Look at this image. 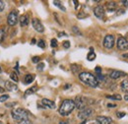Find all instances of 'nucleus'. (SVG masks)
Returning a JSON list of instances; mask_svg holds the SVG:
<instances>
[{"instance_id":"nucleus-6","label":"nucleus","mask_w":128,"mask_h":124,"mask_svg":"<svg viewBox=\"0 0 128 124\" xmlns=\"http://www.w3.org/2000/svg\"><path fill=\"white\" fill-rule=\"evenodd\" d=\"M93 111H94V110H93L92 108H86L82 109L80 112H79L78 117H79L80 119H83V120H87V118H88L89 116H91V115H92Z\"/></svg>"},{"instance_id":"nucleus-38","label":"nucleus","mask_w":128,"mask_h":124,"mask_svg":"<svg viewBox=\"0 0 128 124\" xmlns=\"http://www.w3.org/2000/svg\"><path fill=\"white\" fill-rule=\"evenodd\" d=\"M118 11H119V12L117 13V15H120V14H123V13H124V11H123V10H121V9H120V10H118Z\"/></svg>"},{"instance_id":"nucleus-47","label":"nucleus","mask_w":128,"mask_h":124,"mask_svg":"<svg viewBox=\"0 0 128 124\" xmlns=\"http://www.w3.org/2000/svg\"></svg>"},{"instance_id":"nucleus-2","label":"nucleus","mask_w":128,"mask_h":124,"mask_svg":"<svg viewBox=\"0 0 128 124\" xmlns=\"http://www.w3.org/2000/svg\"><path fill=\"white\" fill-rule=\"evenodd\" d=\"M74 108H75L74 100H65L62 102V104H61V106L59 108V113L62 116H66V115L70 114Z\"/></svg>"},{"instance_id":"nucleus-43","label":"nucleus","mask_w":128,"mask_h":124,"mask_svg":"<svg viewBox=\"0 0 128 124\" xmlns=\"http://www.w3.org/2000/svg\"><path fill=\"white\" fill-rule=\"evenodd\" d=\"M124 100H128V94H125V96H124Z\"/></svg>"},{"instance_id":"nucleus-16","label":"nucleus","mask_w":128,"mask_h":124,"mask_svg":"<svg viewBox=\"0 0 128 124\" xmlns=\"http://www.w3.org/2000/svg\"><path fill=\"white\" fill-rule=\"evenodd\" d=\"M106 8H108V11H114L115 8H116V3L113 2V1L108 2V3H106Z\"/></svg>"},{"instance_id":"nucleus-7","label":"nucleus","mask_w":128,"mask_h":124,"mask_svg":"<svg viewBox=\"0 0 128 124\" xmlns=\"http://www.w3.org/2000/svg\"><path fill=\"white\" fill-rule=\"evenodd\" d=\"M74 104H75V108H77L78 109H84L86 104H87V102H86V98H82V96H77L74 100Z\"/></svg>"},{"instance_id":"nucleus-30","label":"nucleus","mask_w":128,"mask_h":124,"mask_svg":"<svg viewBox=\"0 0 128 124\" xmlns=\"http://www.w3.org/2000/svg\"><path fill=\"white\" fill-rule=\"evenodd\" d=\"M63 47L64 48H69L70 47V42H68V40L63 42Z\"/></svg>"},{"instance_id":"nucleus-15","label":"nucleus","mask_w":128,"mask_h":124,"mask_svg":"<svg viewBox=\"0 0 128 124\" xmlns=\"http://www.w3.org/2000/svg\"><path fill=\"white\" fill-rule=\"evenodd\" d=\"M6 89L8 91H17L18 87H17V85L13 84L12 82H6Z\"/></svg>"},{"instance_id":"nucleus-42","label":"nucleus","mask_w":128,"mask_h":124,"mask_svg":"<svg viewBox=\"0 0 128 124\" xmlns=\"http://www.w3.org/2000/svg\"><path fill=\"white\" fill-rule=\"evenodd\" d=\"M122 56H123L124 58H128V53H126V54H123Z\"/></svg>"},{"instance_id":"nucleus-33","label":"nucleus","mask_w":128,"mask_h":124,"mask_svg":"<svg viewBox=\"0 0 128 124\" xmlns=\"http://www.w3.org/2000/svg\"><path fill=\"white\" fill-rule=\"evenodd\" d=\"M32 62L34 63H38V62H40V58L38 57V56H34V57H32Z\"/></svg>"},{"instance_id":"nucleus-37","label":"nucleus","mask_w":128,"mask_h":124,"mask_svg":"<svg viewBox=\"0 0 128 124\" xmlns=\"http://www.w3.org/2000/svg\"><path fill=\"white\" fill-rule=\"evenodd\" d=\"M121 3H122L124 6H128V0H127V1H122Z\"/></svg>"},{"instance_id":"nucleus-26","label":"nucleus","mask_w":128,"mask_h":124,"mask_svg":"<svg viewBox=\"0 0 128 124\" xmlns=\"http://www.w3.org/2000/svg\"><path fill=\"white\" fill-rule=\"evenodd\" d=\"M53 3H54V5H56V6H58V7H59V8H60V9H61L62 11H65V8H64L63 6H62V5L60 4V2H58V1H54Z\"/></svg>"},{"instance_id":"nucleus-21","label":"nucleus","mask_w":128,"mask_h":124,"mask_svg":"<svg viewBox=\"0 0 128 124\" xmlns=\"http://www.w3.org/2000/svg\"><path fill=\"white\" fill-rule=\"evenodd\" d=\"M110 100H121V96L119 94H115V96H106Z\"/></svg>"},{"instance_id":"nucleus-1","label":"nucleus","mask_w":128,"mask_h":124,"mask_svg":"<svg viewBox=\"0 0 128 124\" xmlns=\"http://www.w3.org/2000/svg\"><path fill=\"white\" fill-rule=\"evenodd\" d=\"M79 78L80 80L86 84L87 86H90V87H93V88H96V86L98 85V81L93 74L89 73V72H82L79 74Z\"/></svg>"},{"instance_id":"nucleus-46","label":"nucleus","mask_w":128,"mask_h":124,"mask_svg":"<svg viewBox=\"0 0 128 124\" xmlns=\"http://www.w3.org/2000/svg\"><path fill=\"white\" fill-rule=\"evenodd\" d=\"M0 73H1V67H0Z\"/></svg>"},{"instance_id":"nucleus-32","label":"nucleus","mask_w":128,"mask_h":124,"mask_svg":"<svg viewBox=\"0 0 128 124\" xmlns=\"http://www.w3.org/2000/svg\"><path fill=\"white\" fill-rule=\"evenodd\" d=\"M44 63H40V64L38 65V71L44 70Z\"/></svg>"},{"instance_id":"nucleus-45","label":"nucleus","mask_w":128,"mask_h":124,"mask_svg":"<svg viewBox=\"0 0 128 124\" xmlns=\"http://www.w3.org/2000/svg\"><path fill=\"white\" fill-rule=\"evenodd\" d=\"M91 124H100V123H98V122H93V123H91Z\"/></svg>"},{"instance_id":"nucleus-34","label":"nucleus","mask_w":128,"mask_h":124,"mask_svg":"<svg viewBox=\"0 0 128 124\" xmlns=\"http://www.w3.org/2000/svg\"><path fill=\"white\" fill-rule=\"evenodd\" d=\"M124 115H125V113H124V112H117V117H119V118L123 117Z\"/></svg>"},{"instance_id":"nucleus-23","label":"nucleus","mask_w":128,"mask_h":124,"mask_svg":"<svg viewBox=\"0 0 128 124\" xmlns=\"http://www.w3.org/2000/svg\"><path fill=\"white\" fill-rule=\"evenodd\" d=\"M8 98H9V96H8V94H3V96H0V102H6Z\"/></svg>"},{"instance_id":"nucleus-8","label":"nucleus","mask_w":128,"mask_h":124,"mask_svg":"<svg viewBox=\"0 0 128 124\" xmlns=\"http://www.w3.org/2000/svg\"><path fill=\"white\" fill-rule=\"evenodd\" d=\"M117 48L119 50H127L128 49V42L126 38L120 36L117 40Z\"/></svg>"},{"instance_id":"nucleus-29","label":"nucleus","mask_w":128,"mask_h":124,"mask_svg":"<svg viewBox=\"0 0 128 124\" xmlns=\"http://www.w3.org/2000/svg\"><path fill=\"white\" fill-rule=\"evenodd\" d=\"M5 8V2L4 1H0V12H2Z\"/></svg>"},{"instance_id":"nucleus-12","label":"nucleus","mask_w":128,"mask_h":124,"mask_svg":"<svg viewBox=\"0 0 128 124\" xmlns=\"http://www.w3.org/2000/svg\"><path fill=\"white\" fill-rule=\"evenodd\" d=\"M112 121L110 118L106 117V116H98L96 117V122L100 124H110Z\"/></svg>"},{"instance_id":"nucleus-36","label":"nucleus","mask_w":128,"mask_h":124,"mask_svg":"<svg viewBox=\"0 0 128 124\" xmlns=\"http://www.w3.org/2000/svg\"><path fill=\"white\" fill-rule=\"evenodd\" d=\"M73 31L76 32H78V34H79L81 36V32H79V30H77V28H76V27H74V28H73Z\"/></svg>"},{"instance_id":"nucleus-9","label":"nucleus","mask_w":128,"mask_h":124,"mask_svg":"<svg viewBox=\"0 0 128 124\" xmlns=\"http://www.w3.org/2000/svg\"><path fill=\"white\" fill-rule=\"evenodd\" d=\"M32 24L34 29L36 32H42L44 31V28L42 24L40 23V21L38 19H32Z\"/></svg>"},{"instance_id":"nucleus-35","label":"nucleus","mask_w":128,"mask_h":124,"mask_svg":"<svg viewBox=\"0 0 128 124\" xmlns=\"http://www.w3.org/2000/svg\"><path fill=\"white\" fill-rule=\"evenodd\" d=\"M96 73H98V74H100V72H102V68H100V67H96Z\"/></svg>"},{"instance_id":"nucleus-24","label":"nucleus","mask_w":128,"mask_h":124,"mask_svg":"<svg viewBox=\"0 0 128 124\" xmlns=\"http://www.w3.org/2000/svg\"><path fill=\"white\" fill-rule=\"evenodd\" d=\"M72 72L73 73H77L78 71H79V69H80V67L78 66V65H72Z\"/></svg>"},{"instance_id":"nucleus-5","label":"nucleus","mask_w":128,"mask_h":124,"mask_svg":"<svg viewBox=\"0 0 128 124\" xmlns=\"http://www.w3.org/2000/svg\"><path fill=\"white\" fill-rule=\"evenodd\" d=\"M114 46V36L112 34H108L106 36L104 40V46L106 48H112Z\"/></svg>"},{"instance_id":"nucleus-19","label":"nucleus","mask_w":128,"mask_h":124,"mask_svg":"<svg viewBox=\"0 0 128 124\" xmlns=\"http://www.w3.org/2000/svg\"><path fill=\"white\" fill-rule=\"evenodd\" d=\"M36 89H38V87H36V86L30 88L29 90H27V91H26V93H25V96H29V94H34V92H36Z\"/></svg>"},{"instance_id":"nucleus-4","label":"nucleus","mask_w":128,"mask_h":124,"mask_svg":"<svg viewBox=\"0 0 128 124\" xmlns=\"http://www.w3.org/2000/svg\"><path fill=\"white\" fill-rule=\"evenodd\" d=\"M18 22V12L16 10L12 11L9 15H8V18H7V23L9 26H15Z\"/></svg>"},{"instance_id":"nucleus-17","label":"nucleus","mask_w":128,"mask_h":124,"mask_svg":"<svg viewBox=\"0 0 128 124\" xmlns=\"http://www.w3.org/2000/svg\"><path fill=\"white\" fill-rule=\"evenodd\" d=\"M34 75L32 74H28V75H26V77H25V83L26 84H30V83H32V81H34Z\"/></svg>"},{"instance_id":"nucleus-25","label":"nucleus","mask_w":128,"mask_h":124,"mask_svg":"<svg viewBox=\"0 0 128 124\" xmlns=\"http://www.w3.org/2000/svg\"><path fill=\"white\" fill-rule=\"evenodd\" d=\"M4 36H5V32H4V30L0 29V42H2V40H4Z\"/></svg>"},{"instance_id":"nucleus-31","label":"nucleus","mask_w":128,"mask_h":124,"mask_svg":"<svg viewBox=\"0 0 128 124\" xmlns=\"http://www.w3.org/2000/svg\"><path fill=\"white\" fill-rule=\"evenodd\" d=\"M19 124H32L30 120H29V118L28 119H25V120H22V121H20V123Z\"/></svg>"},{"instance_id":"nucleus-14","label":"nucleus","mask_w":128,"mask_h":124,"mask_svg":"<svg viewBox=\"0 0 128 124\" xmlns=\"http://www.w3.org/2000/svg\"><path fill=\"white\" fill-rule=\"evenodd\" d=\"M20 24L22 27H26L29 25V16L28 15H22L20 17Z\"/></svg>"},{"instance_id":"nucleus-44","label":"nucleus","mask_w":128,"mask_h":124,"mask_svg":"<svg viewBox=\"0 0 128 124\" xmlns=\"http://www.w3.org/2000/svg\"><path fill=\"white\" fill-rule=\"evenodd\" d=\"M86 122H87V120H83V121H82L80 124H86Z\"/></svg>"},{"instance_id":"nucleus-11","label":"nucleus","mask_w":128,"mask_h":124,"mask_svg":"<svg viewBox=\"0 0 128 124\" xmlns=\"http://www.w3.org/2000/svg\"><path fill=\"white\" fill-rule=\"evenodd\" d=\"M42 104L44 106V108H50V109L55 108V104H54V102H52V100H50L44 98V100H42Z\"/></svg>"},{"instance_id":"nucleus-18","label":"nucleus","mask_w":128,"mask_h":124,"mask_svg":"<svg viewBox=\"0 0 128 124\" xmlns=\"http://www.w3.org/2000/svg\"><path fill=\"white\" fill-rule=\"evenodd\" d=\"M121 89L124 92L128 93V80H124V81L121 82Z\"/></svg>"},{"instance_id":"nucleus-41","label":"nucleus","mask_w":128,"mask_h":124,"mask_svg":"<svg viewBox=\"0 0 128 124\" xmlns=\"http://www.w3.org/2000/svg\"><path fill=\"white\" fill-rule=\"evenodd\" d=\"M4 91H5V90H4L3 88H1V87H0V93H4Z\"/></svg>"},{"instance_id":"nucleus-22","label":"nucleus","mask_w":128,"mask_h":124,"mask_svg":"<svg viewBox=\"0 0 128 124\" xmlns=\"http://www.w3.org/2000/svg\"><path fill=\"white\" fill-rule=\"evenodd\" d=\"M10 78L12 79V81H14V82H18V76H17V74L15 72H12L11 74H10Z\"/></svg>"},{"instance_id":"nucleus-28","label":"nucleus","mask_w":128,"mask_h":124,"mask_svg":"<svg viewBox=\"0 0 128 124\" xmlns=\"http://www.w3.org/2000/svg\"><path fill=\"white\" fill-rule=\"evenodd\" d=\"M50 46H51V47H56V46H57V40H56L55 38H53V40H51V42H50Z\"/></svg>"},{"instance_id":"nucleus-27","label":"nucleus","mask_w":128,"mask_h":124,"mask_svg":"<svg viewBox=\"0 0 128 124\" xmlns=\"http://www.w3.org/2000/svg\"><path fill=\"white\" fill-rule=\"evenodd\" d=\"M38 46L40 47V48H44V47H46V44H44V42L42 40H40L38 42Z\"/></svg>"},{"instance_id":"nucleus-39","label":"nucleus","mask_w":128,"mask_h":124,"mask_svg":"<svg viewBox=\"0 0 128 124\" xmlns=\"http://www.w3.org/2000/svg\"><path fill=\"white\" fill-rule=\"evenodd\" d=\"M108 108H114V106H115V104H108Z\"/></svg>"},{"instance_id":"nucleus-13","label":"nucleus","mask_w":128,"mask_h":124,"mask_svg":"<svg viewBox=\"0 0 128 124\" xmlns=\"http://www.w3.org/2000/svg\"><path fill=\"white\" fill-rule=\"evenodd\" d=\"M126 74L125 73H123V72H121V71H116V70H114V71H112V73L110 74V77L112 78V79H118V78H120L121 76H125Z\"/></svg>"},{"instance_id":"nucleus-10","label":"nucleus","mask_w":128,"mask_h":124,"mask_svg":"<svg viewBox=\"0 0 128 124\" xmlns=\"http://www.w3.org/2000/svg\"><path fill=\"white\" fill-rule=\"evenodd\" d=\"M94 14L96 18L98 19H102L104 17V9L102 6H96V8L94 9Z\"/></svg>"},{"instance_id":"nucleus-20","label":"nucleus","mask_w":128,"mask_h":124,"mask_svg":"<svg viewBox=\"0 0 128 124\" xmlns=\"http://www.w3.org/2000/svg\"><path fill=\"white\" fill-rule=\"evenodd\" d=\"M95 58H96V54H95V52L93 51V48H91V51H90V53L88 54V60H89V61H93V60H95Z\"/></svg>"},{"instance_id":"nucleus-3","label":"nucleus","mask_w":128,"mask_h":124,"mask_svg":"<svg viewBox=\"0 0 128 124\" xmlns=\"http://www.w3.org/2000/svg\"><path fill=\"white\" fill-rule=\"evenodd\" d=\"M12 117L15 119V120H18V121H22V120H25V119H28L29 117V113L27 110L23 108H17L15 110L12 111Z\"/></svg>"},{"instance_id":"nucleus-40","label":"nucleus","mask_w":128,"mask_h":124,"mask_svg":"<svg viewBox=\"0 0 128 124\" xmlns=\"http://www.w3.org/2000/svg\"><path fill=\"white\" fill-rule=\"evenodd\" d=\"M58 124H68V122L67 121H60Z\"/></svg>"}]
</instances>
